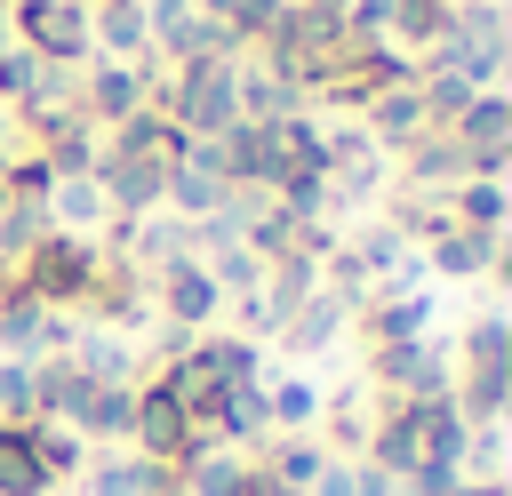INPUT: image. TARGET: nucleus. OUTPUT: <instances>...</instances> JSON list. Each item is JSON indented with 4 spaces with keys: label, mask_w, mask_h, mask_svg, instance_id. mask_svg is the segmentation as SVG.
<instances>
[{
    "label": "nucleus",
    "mask_w": 512,
    "mask_h": 496,
    "mask_svg": "<svg viewBox=\"0 0 512 496\" xmlns=\"http://www.w3.org/2000/svg\"><path fill=\"white\" fill-rule=\"evenodd\" d=\"M192 8H200V0H192Z\"/></svg>",
    "instance_id": "36"
},
{
    "label": "nucleus",
    "mask_w": 512,
    "mask_h": 496,
    "mask_svg": "<svg viewBox=\"0 0 512 496\" xmlns=\"http://www.w3.org/2000/svg\"><path fill=\"white\" fill-rule=\"evenodd\" d=\"M248 464H256L264 480H280V488H312V480H320V464H328V448H320L312 432H272Z\"/></svg>",
    "instance_id": "18"
},
{
    "label": "nucleus",
    "mask_w": 512,
    "mask_h": 496,
    "mask_svg": "<svg viewBox=\"0 0 512 496\" xmlns=\"http://www.w3.org/2000/svg\"><path fill=\"white\" fill-rule=\"evenodd\" d=\"M128 448L136 456H152V464H184V456H200V432H192V416L168 400V384L160 376H136V424H128Z\"/></svg>",
    "instance_id": "5"
},
{
    "label": "nucleus",
    "mask_w": 512,
    "mask_h": 496,
    "mask_svg": "<svg viewBox=\"0 0 512 496\" xmlns=\"http://www.w3.org/2000/svg\"><path fill=\"white\" fill-rule=\"evenodd\" d=\"M0 424H32V360H0Z\"/></svg>",
    "instance_id": "27"
},
{
    "label": "nucleus",
    "mask_w": 512,
    "mask_h": 496,
    "mask_svg": "<svg viewBox=\"0 0 512 496\" xmlns=\"http://www.w3.org/2000/svg\"><path fill=\"white\" fill-rule=\"evenodd\" d=\"M176 480H184V496H248V456L240 448H200V456L176 464Z\"/></svg>",
    "instance_id": "20"
},
{
    "label": "nucleus",
    "mask_w": 512,
    "mask_h": 496,
    "mask_svg": "<svg viewBox=\"0 0 512 496\" xmlns=\"http://www.w3.org/2000/svg\"><path fill=\"white\" fill-rule=\"evenodd\" d=\"M0 496H48V472L32 456V424H0Z\"/></svg>",
    "instance_id": "23"
},
{
    "label": "nucleus",
    "mask_w": 512,
    "mask_h": 496,
    "mask_svg": "<svg viewBox=\"0 0 512 496\" xmlns=\"http://www.w3.org/2000/svg\"><path fill=\"white\" fill-rule=\"evenodd\" d=\"M32 152L48 160V176H88L104 144H96V128H88V120H72V128H56V136H40Z\"/></svg>",
    "instance_id": "25"
},
{
    "label": "nucleus",
    "mask_w": 512,
    "mask_h": 496,
    "mask_svg": "<svg viewBox=\"0 0 512 496\" xmlns=\"http://www.w3.org/2000/svg\"><path fill=\"white\" fill-rule=\"evenodd\" d=\"M32 456H40L48 488H72V480L88 472V456H96V448H88L72 424H40V416H32Z\"/></svg>",
    "instance_id": "21"
},
{
    "label": "nucleus",
    "mask_w": 512,
    "mask_h": 496,
    "mask_svg": "<svg viewBox=\"0 0 512 496\" xmlns=\"http://www.w3.org/2000/svg\"><path fill=\"white\" fill-rule=\"evenodd\" d=\"M8 32H16V48H32L40 64H72V72H80V64L96 56L80 0H8Z\"/></svg>",
    "instance_id": "3"
},
{
    "label": "nucleus",
    "mask_w": 512,
    "mask_h": 496,
    "mask_svg": "<svg viewBox=\"0 0 512 496\" xmlns=\"http://www.w3.org/2000/svg\"><path fill=\"white\" fill-rule=\"evenodd\" d=\"M448 496H512V488H504V480H456Z\"/></svg>",
    "instance_id": "30"
},
{
    "label": "nucleus",
    "mask_w": 512,
    "mask_h": 496,
    "mask_svg": "<svg viewBox=\"0 0 512 496\" xmlns=\"http://www.w3.org/2000/svg\"><path fill=\"white\" fill-rule=\"evenodd\" d=\"M448 8H464V0H448Z\"/></svg>",
    "instance_id": "35"
},
{
    "label": "nucleus",
    "mask_w": 512,
    "mask_h": 496,
    "mask_svg": "<svg viewBox=\"0 0 512 496\" xmlns=\"http://www.w3.org/2000/svg\"><path fill=\"white\" fill-rule=\"evenodd\" d=\"M72 368H80L88 384H136V376H144L136 336H120V328H88V320H80V336H72Z\"/></svg>",
    "instance_id": "14"
},
{
    "label": "nucleus",
    "mask_w": 512,
    "mask_h": 496,
    "mask_svg": "<svg viewBox=\"0 0 512 496\" xmlns=\"http://www.w3.org/2000/svg\"><path fill=\"white\" fill-rule=\"evenodd\" d=\"M456 480H464V464H456V456H424V464H416L400 488H408V496H448Z\"/></svg>",
    "instance_id": "28"
},
{
    "label": "nucleus",
    "mask_w": 512,
    "mask_h": 496,
    "mask_svg": "<svg viewBox=\"0 0 512 496\" xmlns=\"http://www.w3.org/2000/svg\"><path fill=\"white\" fill-rule=\"evenodd\" d=\"M496 248H504V232H472V224H448V232H432L416 256H424V272H432V280H480V272L496 264Z\"/></svg>",
    "instance_id": "11"
},
{
    "label": "nucleus",
    "mask_w": 512,
    "mask_h": 496,
    "mask_svg": "<svg viewBox=\"0 0 512 496\" xmlns=\"http://www.w3.org/2000/svg\"><path fill=\"white\" fill-rule=\"evenodd\" d=\"M344 328H352V304H344V296H328V288H312V296H304V304L288 312L280 344H288L296 360H312V352H328V344H336Z\"/></svg>",
    "instance_id": "16"
},
{
    "label": "nucleus",
    "mask_w": 512,
    "mask_h": 496,
    "mask_svg": "<svg viewBox=\"0 0 512 496\" xmlns=\"http://www.w3.org/2000/svg\"><path fill=\"white\" fill-rule=\"evenodd\" d=\"M32 80H40V56L32 48H0V104H24Z\"/></svg>",
    "instance_id": "29"
},
{
    "label": "nucleus",
    "mask_w": 512,
    "mask_h": 496,
    "mask_svg": "<svg viewBox=\"0 0 512 496\" xmlns=\"http://www.w3.org/2000/svg\"><path fill=\"white\" fill-rule=\"evenodd\" d=\"M448 216L472 232H504V176H464L448 184Z\"/></svg>",
    "instance_id": "24"
},
{
    "label": "nucleus",
    "mask_w": 512,
    "mask_h": 496,
    "mask_svg": "<svg viewBox=\"0 0 512 496\" xmlns=\"http://www.w3.org/2000/svg\"><path fill=\"white\" fill-rule=\"evenodd\" d=\"M152 288H160V320H168V328H184V336H200V328L224 312V288L208 280V264H200V256H184V264L152 272Z\"/></svg>",
    "instance_id": "8"
},
{
    "label": "nucleus",
    "mask_w": 512,
    "mask_h": 496,
    "mask_svg": "<svg viewBox=\"0 0 512 496\" xmlns=\"http://www.w3.org/2000/svg\"><path fill=\"white\" fill-rule=\"evenodd\" d=\"M360 128H368V144H376L384 160H392V152H408V144L432 128V120H424V96H416V80H408V88H376V96L360 104Z\"/></svg>",
    "instance_id": "9"
},
{
    "label": "nucleus",
    "mask_w": 512,
    "mask_h": 496,
    "mask_svg": "<svg viewBox=\"0 0 512 496\" xmlns=\"http://www.w3.org/2000/svg\"><path fill=\"white\" fill-rule=\"evenodd\" d=\"M96 272H104V248H96V240H80V232H48V240L16 264V288H32L48 312H80L88 288H96Z\"/></svg>",
    "instance_id": "2"
},
{
    "label": "nucleus",
    "mask_w": 512,
    "mask_h": 496,
    "mask_svg": "<svg viewBox=\"0 0 512 496\" xmlns=\"http://www.w3.org/2000/svg\"><path fill=\"white\" fill-rule=\"evenodd\" d=\"M184 144H192V136H184V128H176L160 104H144V112H128V120L112 128V144H104V152L144 160V168H176V160H184Z\"/></svg>",
    "instance_id": "10"
},
{
    "label": "nucleus",
    "mask_w": 512,
    "mask_h": 496,
    "mask_svg": "<svg viewBox=\"0 0 512 496\" xmlns=\"http://www.w3.org/2000/svg\"><path fill=\"white\" fill-rule=\"evenodd\" d=\"M8 280H16V264H8V256H0V288H8Z\"/></svg>",
    "instance_id": "33"
},
{
    "label": "nucleus",
    "mask_w": 512,
    "mask_h": 496,
    "mask_svg": "<svg viewBox=\"0 0 512 496\" xmlns=\"http://www.w3.org/2000/svg\"><path fill=\"white\" fill-rule=\"evenodd\" d=\"M88 8H120V0H88Z\"/></svg>",
    "instance_id": "34"
},
{
    "label": "nucleus",
    "mask_w": 512,
    "mask_h": 496,
    "mask_svg": "<svg viewBox=\"0 0 512 496\" xmlns=\"http://www.w3.org/2000/svg\"><path fill=\"white\" fill-rule=\"evenodd\" d=\"M296 8H312V16H344L352 0H296Z\"/></svg>",
    "instance_id": "31"
},
{
    "label": "nucleus",
    "mask_w": 512,
    "mask_h": 496,
    "mask_svg": "<svg viewBox=\"0 0 512 496\" xmlns=\"http://www.w3.org/2000/svg\"><path fill=\"white\" fill-rule=\"evenodd\" d=\"M448 344L440 336H416V344H368V392L376 400H432V392H448Z\"/></svg>",
    "instance_id": "4"
},
{
    "label": "nucleus",
    "mask_w": 512,
    "mask_h": 496,
    "mask_svg": "<svg viewBox=\"0 0 512 496\" xmlns=\"http://www.w3.org/2000/svg\"><path fill=\"white\" fill-rule=\"evenodd\" d=\"M264 408H272V432H312L320 424V384L312 376H264Z\"/></svg>",
    "instance_id": "22"
},
{
    "label": "nucleus",
    "mask_w": 512,
    "mask_h": 496,
    "mask_svg": "<svg viewBox=\"0 0 512 496\" xmlns=\"http://www.w3.org/2000/svg\"><path fill=\"white\" fill-rule=\"evenodd\" d=\"M448 16H456L448 0H392V32H384V40H392V48H432V40L448 32Z\"/></svg>",
    "instance_id": "26"
},
{
    "label": "nucleus",
    "mask_w": 512,
    "mask_h": 496,
    "mask_svg": "<svg viewBox=\"0 0 512 496\" xmlns=\"http://www.w3.org/2000/svg\"><path fill=\"white\" fill-rule=\"evenodd\" d=\"M0 48H16V32H8V0H0Z\"/></svg>",
    "instance_id": "32"
},
{
    "label": "nucleus",
    "mask_w": 512,
    "mask_h": 496,
    "mask_svg": "<svg viewBox=\"0 0 512 496\" xmlns=\"http://www.w3.org/2000/svg\"><path fill=\"white\" fill-rule=\"evenodd\" d=\"M472 176V152L448 136V128H424L408 152H400V184H424V192H448V184H464Z\"/></svg>",
    "instance_id": "12"
},
{
    "label": "nucleus",
    "mask_w": 512,
    "mask_h": 496,
    "mask_svg": "<svg viewBox=\"0 0 512 496\" xmlns=\"http://www.w3.org/2000/svg\"><path fill=\"white\" fill-rule=\"evenodd\" d=\"M152 80H160L152 64H112V56L88 64V72H80V120H88V128H120L128 112L152 104Z\"/></svg>",
    "instance_id": "6"
},
{
    "label": "nucleus",
    "mask_w": 512,
    "mask_h": 496,
    "mask_svg": "<svg viewBox=\"0 0 512 496\" xmlns=\"http://www.w3.org/2000/svg\"><path fill=\"white\" fill-rule=\"evenodd\" d=\"M456 376H480V384H512V320L504 312H472L464 320V344H456Z\"/></svg>",
    "instance_id": "13"
},
{
    "label": "nucleus",
    "mask_w": 512,
    "mask_h": 496,
    "mask_svg": "<svg viewBox=\"0 0 512 496\" xmlns=\"http://www.w3.org/2000/svg\"><path fill=\"white\" fill-rule=\"evenodd\" d=\"M352 320H360V344H416V336H432V296L424 288L416 296H376Z\"/></svg>",
    "instance_id": "15"
},
{
    "label": "nucleus",
    "mask_w": 512,
    "mask_h": 496,
    "mask_svg": "<svg viewBox=\"0 0 512 496\" xmlns=\"http://www.w3.org/2000/svg\"><path fill=\"white\" fill-rule=\"evenodd\" d=\"M448 136L472 152V176H504V160H512V96H504V88H480V96L456 112Z\"/></svg>",
    "instance_id": "7"
},
{
    "label": "nucleus",
    "mask_w": 512,
    "mask_h": 496,
    "mask_svg": "<svg viewBox=\"0 0 512 496\" xmlns=\"http://www.w3.org/2000/svg\"><path fill=\"white\" fill-rule=\"evenodd\" d=\"M48 224H56V232H80V240H88L96 224H112L96 176H56V184H48Z\"/></svg>",
    "instance_id": "19"
},
{
    "label": "nucleus",
    "mask_w": 512,
    "mask_h": 496,
    "mask_svg": "<svg viewBox=\"0 0 512 496\" xmlns=\"http://www.w3.org/2000/svg\"><path fill=\"white\" fill-rule=\"evenodd\" d=\"M424 64L432 72H456L472 88H496V72H504V8L496 0H464L448 16V32L424 48Z\"/></svg>",
    "instance_id": "1"
},
{
    "label": "nucleus",
    "mask_w": 512,
    "mask_h": 496,
    "mask_svg": "<svg viewBox=\"0 0 512 496\" xmlns=\"http://www.w3.org/2000/svg\"><path fill=\"white\" fill-rule=\"evenodd\" d=\"M192 352H200V368H208L224 392L264 384V344H248V336H232V328H200V336H192Z\"/></svg>",
    "instance_id": "17"
}]
</instances>
